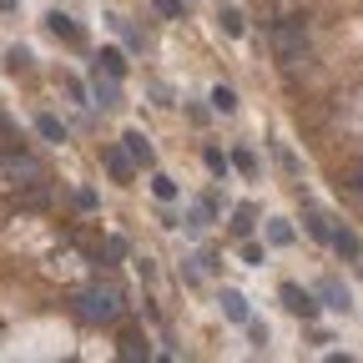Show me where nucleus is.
<instances>
[{
	"label": "nucleus",
	"instance_id": "obj_1",
	"mask_svg": "<svg viewBox=\"0 0 363 363\" xmlns=\"http://www.w3.org/2000/svg\"><path fill=\"white\" fill-rule=\"evenodd\" d=\"M126 313V298L116 283H91L76 293V318L81 323H116V318Z\"/></svg>",
	"mask_w": 363,
	"mask_h": 363
},
{
	"label": "nucleus",
	"instance_id": "obj_2",
	"mask_svg": "<svg viewBox=\"0 0 363 363\" xmlns=\"http://www.w3.org/2000/svg\"><path fill=\"white\" fill-rule=\"evenodd\" d=\"M267 45H272V61L278 66H298L308 56V16H283L278 26H272Z\"/></svg>",
	"mask_w": 363,
	"mask_h": 363
},
{
	"label": "nucleus",
	"instance_id": "obj_3",
	"mask_svg": "<svg viewBox=\"0 0 363 363\" xmlns=\"http://www.w3.org/2000/svg\"><path fill=\"white\" fill-rule=\"evenodd\" d=\"M278 303H283L293 318H308V323L318 318V308H323V303H318V293H308V288H298V283H283V288H278Z\"/></svg>",
	"mask_w": 363,
	"mask_h": 363
},
{
	"label": "nucleus",
	"instance_id": "obj_4",
	"mask_svg": "<svg viewBox=\"0 0 363 363\" xmlns=\"http://www.w3.org/2000/svg\"><path fill=\"white\" fill-rule=\"evenodd\" d=\"M6 172H11V182H16V187H45V167H40L30 152L6 157Z\"/></svg>",
	"mask_w": 363,
	"mask_h": 363
},
{
	"label": "nucleus",
	"instance_id": "obj_5",
	"mask_svg": "<svg viewBox=\"0 0 363 363\" xmlns=\"http://www.w3.org/2000/svg\"><path fill=\"white\" fill-rule=\"evenodd\" d=\"M91 106H101V111H116L121 106V86L101 66H91Z\"/></svg>",
	"mask_w": 363,
	"mask_h": 363
},
{
	"label": "nucleus",
	"instance_id": "obj_6",
	"mask_svg": "<svg viewBox=\"0 0 363 363\" xmlns=\"http://www.w3.org/2000/svg\"><path fill=\"white\" fill-rule=\"evenodd\" d=\"M121 142H126V157H131L136 167H147V172L157 167V147H152V142H147V136H142V131H136V126H131V131L121 136Z\"/></svg>",
	"mask_w": 363,
	"mask_h": 363
},
{
	"label": "nucleus",
	"instance_id": "obj_7",
	"mask_svg": "<svg viewBox=\"0 0 363 363\" xmlns=\"http://www.w3.org/2000/svg\"><path fill=\"white\" fill-rule=\"evenodd\" d=\"M217 308H222L227 323H247V318H252V308H247V298H242L238 288H222V293H217Z\"/></svg>",
	"mask_w": 363,
	"mask_h": 363
},
{
	"label": "nucleus",
	"instance_id": "obj_8",
	"mask_svg": "<svg viewBox=\"0 0 363 363\" xmlns=\"http://www.w3.org/2000/svg\"><path fill=\"white\" fill-rule=\"evenodd\" d=\"M318 298H323V308H333V313H353V293H348L338 278H323V283H318Z\"/></svg>",
	"mask_w": 363,
	"mask_h": 363
},
{
	"label": "nucleus",
	"instance_id": "obj_9",
	"mask_svg": "<svg viewBox=\"0 0 363 363\" xmlns=\"http://www.w3.org/2000/svg\"><path fill=\"white\" fill-rule=\"evenodd\" d=\"M328 247H333L343 262H358V257H363V242H358V233H353V227H333Z\"/></svg>",
	"mask_w": 363,
	"mask_h": 363
},
{
	"label": "nucleus",
	"instance_id": "obj_10",
	"mask_svg": "<svg viewBox=\"0 0 363 363\" xmlns=\"http://www.w3.org/2000/svg\"><path fill=\"white\" fill-rule=\"evenodd\" d=\"M45 30H51L56 40H81V26H76V16H66V11H45Z\"/></svg>",
	"mask_w": 363,
	"mask_h": 363
},
{
	"label": "nucleus",
	"instance_id": "obj_11",
	"mask_svg": "<svg viewBox=\"0 0 363 363\" xmlns=\"http://www.w3.org/2000/svg\"><path fill=\"white\" fill-rule=\"evenodd\" d=\"M101 162H106V172H111V182H131V172H136V162L121 152V147H106L101 152Z\"/></svg>",
	"mask_w": 363,
	"mask_h": 363
},
{
	"label": "nucleus",
	"instance_id": "obj_12",
	"mask_svg": "<svg viewBox=\"0 0 363 363\" xmlns=\"http://www.w3.org/2000/svg\"><path fill=\"white\" fill-rule=\"evenodd\" d=\"M303 227H308V238H318V242H328V238H333V227H328V217L318 212L313 202L303 207Z\"/></svg>",
	"mask_w": 363,
	"mask_h": 363
},
{
	"label": "nucleus",
	"instance_id": "obj_13",
	"mask_svg": "<svg viewBox=\"0 0 363 363\" xmlns=\"http://www.w3.org/2000/svg\"><path fill=\"white\" fill-rule=\"evenodd\" d=\"M96 66H101L106 76H116V81L126 76V56L116 51V45H101V51H96Z\"/></svg>",
	"mask_w": 363,
	"mask_h": 363
},
{
	"label": "nucleus",
	"instance_id": "obj_14",
	"mask_svg": "<svg viewBox=\"0 0 363 363\" xmlns=\"http://www.w3.org/2000/svg\"><path fill=\"white\" fill-rule=\"evenodd\" d=\"M217 26H222V35H233V40H238V35L247 30V26H242V11H238V6H222V11H217Z\"/></svg>",
	"mask_w": 363,
	"mask_h": 363
},
{
	"label": "nucleus",
	"instance_id": "obj_15",
	"mask_svg": "<svg viewBox=\"0 0 363 363\" xmlns=\"http://www.w3.org/2000/svg\"><path fill=\"white\" fill-rule=\"evenodd\" d=\"M207 101H212V111L233 116V111H238V91H233V86H212V96H207Z\"/></svg>",
	"mask_w": 363,
	"mask_h": 363
},
{
	"label": "nucleus",
	"instance_id": "obj_16",
	"mask_svg": "<svg viewBox=\"0 0 363 363\" xmlns=\"http://www.w3.org/2000/svg\"><path fill=\"white\" fill-rule=\"evenodd\" d=\"M35 131L45 136V142H66V121H56L51 111H40V116H35Z\"/></svg>",
	"mask_w": 363,
	"mask_h": 363
},
{
	"label": "nucleus",
	"instance_id": "obj_17",
	"mask_svg": "<svg viewBox=\"0 0 363 363\" xmlns=\"http://www.w3.org/2000/svg\"><path fill=\"white\" fill-rule=\"evenodd\" d=\"M267 242H272V247H288V242H293V222L267 217Z\"/></svg>",
	"mask_w": 363,
	"mask_h": 363
},
{
	"label": "nucleus",
	"instance_id": "obj_18",
	"mask_svg": "<svg viewBox=\"0 0 363 363\" xmlns=\"http://www.w3.org/2000/svg\"><path fill=\"white\" fill-rule=\"evenodd\" d=\"M252 227H257V207H252V202H242V207L233 212V233H238V238H247Z\"/></svg>",
	"mask_w": 363,
	"mask_h": 363
},
{
	"label": "nucleus",
	"instance_id": "obj_19",
	"mask_svg": "<svg viewBox=\"0 0 363 363\" xmlns=\"http://www.w3.org/2000/svg\"><path fill=\"white\" fill-rule=\"evenodd\" d=\"M30 61H35V56L26 51V45H11V51H6V71H11V76H26Z\"/></svg>",
	"mask_w": 363,
	"mask_h": 363
},
{
	"label": "nucleus",
	"instance_id": "obj_20",
	"mask_svg": "<svg viewBox=\"0 0 363 363\" xmlns=\"http://www.w3.org/2000/svg\"><path fill=\"white\" fill-rule=\"evenodd\" d=\"M202 162H207V172H212V177H227V172H233V157H227L222 147H207V152H202Z\"/></svg>",
	"mask_w": 363,
	"mask_h": 363
},
{
	"label": "nucleus",
	"instance_id": "obj_21",
	"mask_svg": "<svg viewBox=\"0 0 363 363\" xmlns=\"http://www.w3.org/2000/svg\"><path fill=\"white\" fill-rule=\"evenodd\" d=\"M147 353H152V348H147V338L136 333V328H131V333H121V358H147Z\"/></svg>",
	"mask_w": 363,
	"mask_h": 363
},
{
	"label": "nucleus",
	"instance_id": "obj_22",
	"mask_svg": "<svg viewBox=\"0 0 363 363\" xmlns=\"http://www.w3.org/2000/svg\"><path fill=\"white\" fill-rule=\"evenodd\" d=\"M152 192H157L162 202H177V192H182V187H177L172 177H162V172H157V177H152Z\"/></svg>",
	"mask_w": 363,
	"mask_h": 363
},
{
	"label": "nucleus",
	"instance_id": "obj_23",
	"mask_svg": "<svg viewBox=\"0 0 363 363\" xmlns=\"http://www.w3.org/2000/svg\"><path fill=\"white\" fill-rule=\"evenodd\" d=\"M233 167H238L242 177H257V157H252L247 147H238V152H233Z\"/></svg>",
	"mask_w": 363,
	"mask_h": 363
},
{
	"label": "nucleus",
	"instance_id": "obj_24",
	"mask_svg": "<svg viewBox=\"0 0 363 363\" xmlns=\"http://www.w3.org/2000/svg\"><path fill=\"white\" fill-rule=\"evenodd\" d=\"M106 21H111V26H116V30L126 35V45H131V51H142V45H147V40H142V30H131V26H126L121 16H106Z\"/></svg>",
	"mask_w": 363,
	"mask_h": 363
},
{
	"label": "nucleus",
	"instance_id": "obj_25",
	"mask_svg": "<svg viewBox=\"0 0 363 363\" xmlns=\"http://www.w3.org/2000/svg\"><path fill=\"white\" fill-rule=\"evenodd\" d=\"M242 262H247V267H262V262H267V247H262V242H242Z\"/></svg>",
	"mask_w": 363,
	"mask_h": 363
},
{
	"label": "nucleus",
	"instance_id": "obj_26",
	"mask_svg": "<svg viewBox=\"0 0 363 363\" xmlns=\"http://www.w3.org/2000/svg\"><path fill=\"white\" fill-rule=\"evenodd\" d=\"M157 11H162L167 21H182V16H187V0H157Z\"/></svg>",
	"mask_w": 363,
	"mask_h": 363
},
{
	"label": "nucleus",
	"instance_id": "obj_27",
	"mask_svg": "<svg viewBox=\"0 0 363 363\" xmlns=\"http://www.w3.org/2000/svg\"><path fill=\"white\" fill-rule=\"evenodd\" d=\"M242 328H247V338H252L257 348H267V338H272V333H267V323H257V318H247Z\"/></svg>",
	"mask_w": 363,
	"mask_h": 363
},
{
	"label": "nucleus",
	"instance_id": "obj_28",
	"mask_svg": "<svg viewBox=\"0 0 363 363\" xmlns=\"http://www.w3.org/2000/svg\"><path fill=\"white\" fill-rule=\"evenodd\" d=\"M278 162H283V172H288V177H298V172H303V167H298V157H293L288 147H278Z\"/></svg>",
	"mask_w": 363,
	"mask_h": 363
},
{
	"label": "nucleus",
	"instance_id": "obj_29",
	"mask_svg": "<svg viewBox=\"0 0 363 363\" xmlns=\"http://www.w3.org/2000/svg\"><path fill=\"white\" fill-rule=\"evenodd\" d=\"M197 262H202V267H207V272H217V267H222V257H217V247H207V252H202V257H197Z\"/></svg>",
	"mask_w": 363,
	"mask_h": 363
},
{
	"label": "nucleus",
	"instance_id": "obj_30",
	"mask_svg": "<svg viewBox=\"0 0 363 363\" xmlns=\"http://www.w3.org/2000/svg\"><path fill=\"white\" fill-rule=\"evenodd\" d=\"M106 257H126V238H111L106 242Z\"/></svg>",
	"mask_w": 363,
	"mask_h": 363
},
{
	"label": "nucleus",
	"instance_id": "obj_31",
	"mask_svg": "<svg viewBox=\"0 0 363 363\" xmlns=\"http://www.w3.org/2000/svg\"><path fill=\"white\" fill-rule=\"evenodd\" d=\"M0 11H16V0H0Z\"/></svg>",
	"mask_w": 363,
	"mask_h": 363
}]
</instances>
